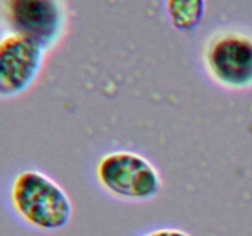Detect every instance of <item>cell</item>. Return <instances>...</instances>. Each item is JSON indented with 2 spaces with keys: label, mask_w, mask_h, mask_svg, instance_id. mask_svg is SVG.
I'll return each instance as SVG.
<instances>
[{
  "label": "cell",
  "mask_w": 252,
  "mask_h": 236,
  "mask_svg": "<svg viewBox=\"0 0 252 236\" xmlns=\"http://www.w3.org/2000/svg\"><path fill=\"white\" fill-rule=\"evenodd\" d=\"M9 198L16 215L36 230H62L73 218L70 197L58 182L38 170L19 172L11 182Z\"/></svg>",
  "instance_id": "cell-1"
},
{
  "label": "cell",
  "mask_w": 252,
  "mask_h": 236,
  "mask_svg": "<svg viewBox=\"0 0 252 236\" xmlns=\"http://www.w3.org/2000/svg\"><path fill=\"white\" fill-rule=\"evenodd\" d=\"M47 49L38 42L7 31L0 37V98L21 96L36 83Z\"/></svg>",
  "instance_id": "cell-4"
},
{
  "label": "cell",
  "mask_w": 252,
  "mask_h": 236,
  "mask_svg": "<svg viewBox=\"0 0 252 236\" xmlns=\"http://www.w3.org/2000/svg\"><path fill=\"white\" fill-rule=\"evenodd\" d=\"M204 70L219 88L243 91L252 88V36L238 30L214 33L203 48Z\"/></svg>",
  "instance_id": "cell-3"
},
{
  "label": "cell",
  "mask_w": 252,
  "mask_h": 236,
  "mask_svg": "<svg viewBox=\"0 0 252 236\" xmlns=\"http://www.w3.org/2000/svg\"><path fill=\"white\" fill-rule=\"evenodd\" d=\"M98 187L123 202H147L159 194V170L145 156L130 150H112L98 159L94 171Z\"/></svg>",
  "instance_id": "cell-2"
},
{
  "label": "cell",
  "mask_w": 252,
  "mask_h": 236,
  "mask_svg": "<svg viewBox=\"0 0 252 236\" xmlns=\"http://www.w3.org/2000/svg\"><path fill=\"white\" fill-rule=\"evenodd\" d=\"M4 20L10 32L38 42L47 51L59 43L66 29L62 0H4Z\"/></svg>",
  "instance_id": "cell-5"
},
{
  "label": "cell",
  "mask_w": 252,
  "mask_h": 236,
  "mask_svg": "<svg viewBox=\"0 0 252 236\" xmlns=\"http://www.w3.org/2000/svg\"><path fill=\"white\" fill-rule=\"evenodd\" d=\"M140 236H192V235L189 233H187V231L182 230V229L170 228V226H166V228H158V229H154V230H150Z\"/></svg>",
  "instance_id": "cell-7"
},
{
  "label": "cell",
  "mask_w": 252,
  "mask_h": 236,
  "mask_svg": "<svg viewBox=\"0 0 252 236\" xmlns=\"http://www.w3.org/2000/svg\"><path fill=\"white\" fill-rule=\"evenodd\" d=\"M165 9L172 26L177 31L189 33L203 21L206 0H165Z\"/></svg>",
  "instance_id": "cell-6"
}]
</instances>
